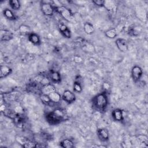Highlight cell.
<instances>
[{"label":"cell","instance_id":"2","mask_svg":"<svg viewBox=\"0 0 148 148\" xmlns=\"http://www.w3.org/2000/svg\"><path fill=\"white\" fill-rule=\"evenodd\" d=\"M66 114L64 110L61 108H56L45 115L46 121L51 125H57L65 121Z\"/></svg>","mask_w":148,"mask_h":148},{"label":"cell","instance_id":"12","mask_svg":"<svg viewBox=\"0 0 148 148\" xmlns=\"http://www.w3.org/2000/svg\"><path fill=\"white\" fill-rule=\"evenodd\" d=\"M49 77L54 83H60L62 79L60 73L57 71H50L49 73Z\"/></svg>","mask_w":148,"mask_h":148},{"label":"cell","instance_id":"7","mask_svg":"<svg viewBox=\"0 0 148 148\" xmlns=\"http://www.w3.org/2000/svg\"><path fill=\"white\" fill-rule=\"evenodd\" d=\"M61 98L64 101L68 104L72 103L76 101L75 94L69 90H65L61 95Z\"/></svg>","mask_w":148,"mask_h":148},{"label":"cell","instance_id":"27","mask_svg":"<svg viewBox=\"0 0 148 148\" xmlns=\"http://www.w3.org/2000/svg\"><path fill=\"white\" fill-rule=\"evenodd\" d=\"M73 91L77 93L82 92V91L83 90L82 86L80 83V82L77 80H75V81L74 82L73 85Z\"/></svg>","mask_w":148,"mask_h":148},{"label":"cell","instance_id":"20","mask_svg":"<svg viewBox=\"0 0 148 148\" xmlns=\"http://www.w3.org/2000/svg\"><path fill=\"white\" fill-rule=\"evenodd\" d=\"M106 10L110 13H113L116 12V5L113 3L112 1H105V3L103 6Z\"/></svg>","mask_w":148,"mask_h":148},{"label":"cell","instance_id":"18","mask_svg":"<svg viewBox=\"0 0 148 148\" xmlns=\"http://www.w3.org/2000/svg\"><path fill=\"white\" fill-rule=\"evenodd\" d=\"M84 32L87 35H92L94 33L95 28L92 24L90 22H86L83 25Z\"/></svg>","mask_w":148,"mask_h":148},{"label":"cell","instance_id":"5","mask_svg":"<svg viewBox=\"0 0 148 148\" xmlns=\"http://www.w3.org/2000/svg\"><path fill=\"white\" fill-rule=\"evenodd\" d=\"M42 84L38 81H33L28 83L25 89L27 92L40 95L41 94V87Z\"/></svg>","mask_w":148,"mask_h":148},{"label":"cell","instance_id":"3","mask_svg":"<svg viewBox=\"0 0 148 148\" xmlns=\"http://www.w3.org/2000/svg\"><path fill=\"white\" fill-rule=\"evenodd\" d=\"M55 12L58 13L65 21H72L74 18L72 10L64 6H55Z\"/></svg>","mask_w":148,"mask_h":148},{"label":"cell","instance_id":"23","mask_svg":"<svg viewBox=\"0 0 148 148\" xmlns=\"http://www.w3.org/2000/svg\"><path fill=\"white\" fill-rule=\"evenodd\" d=\"M105 35L108 38L114 39L117 35V29L116 28H112L105 32Z\"/></svg>","mask_w":148,"mask_h":148},{"label":"cell","instance_id":"14","mask_svg":"<svg viewBox=\"0 0 148 148\" xmlns=\"http://www.w3.org/2000/svg\"><path fill=\"white\" fill-rule=\"evenodd\" d=\"M112 116L116 121H122L124 120V111L120 109H115L112 112Z\"/></svg>","mask_w":148,"mask_h":148},{"label":"cell","instance_id":"22","mask_svg":"<svg viewBox=\"0 0 148 148\" xmlns=\"http://www.w3.org/2000/svg\"><path fill=\"white\" fill-rule=\"evenodd\" d=\"M60 146L63 148H72L74 147V143L71 139H64L60 143Z\"/></svg>","mask_w":148,"mask_h":148},{"label":"cell","instance_id":"8","mask_svg":"<svg viewBox=\"0 0 148 148\" xmlns=\"http://www.w3.org/2000/svg\"><path fill=\"white\" fill-rule=\"evenodd\" d=\"M14 37L13 34L10 31L6 29L0 30V40L2 42H8L11 40Z\"/></svg>","mask_w":148,"mask_h":148},{"label":"cell","instance_id":"9","mask_svg":"<svg viewBox=\"0 0 148 148\" xmlns=\"http://www.w3.org/2000/svg\"><path fill=\"white\" fill-rule=\"evenodd\" d=\"M115 44L117 49L121 52H126L128 50V46L127 40L123 38H117Z\"/></svg>","mask_w":148,"mask_h":148},{"label":"cell","instance_id":"15","mask_svg":"<svg viewBox=\"0 0 148 148\" xmlns=\"http://www.w3.org/2000/svg\"><path fill=\"white\" fill-rule=\"evenodd\" d=\"M56 91V87L54 86V84L50 83H47L46 84H45L42 85L41 87V94H46V95H49L51 92Z\"/></svg>","mask_w":148,"mask_h":148},{"label":"cell","instance_id":"19","mask_svg":"<svg viewBox=\"0 0 148 148\" xmlns=\"http://www.w3.org/2000/svg\"><path fill=\"white\" fill-rule=\"evenodd\" d=\"M3 15L9 20H15L16 19V16L13 12L9 8H6L3 10Z\"/></svg>","mask_w":148,"mask_h":148},{"label":"cell","instance_id":"26","mask_svg":"<svg viewBox=\"0 0 148 148\" xmlns=\"http://www.w3.org/2000/svg\"><path fill=\"white\" fill-rule=\"evenodd\" d=\"M9 5L13 10H18L21 8V3L18 0H10Z\"/></svg>","mask_w":148,"mask_h":148},{"label":"cell","instance_id":"10","mask_svg":"<svg viewBox=\"0 0 148 148\" xmlns=\"http://www.w3.org/2000/svg\"><path fill=\"white\" fill-rule=\"evenodd\" d=\"M58 29H59L60 33L62 34V35L64 37H65V38H67V39H69L71 38V36H72L71 31L66 24H65L62 23H60L58 24Z\"/></svg>","mask_w":148,"mask_h":148},{"label":"cell","instance_id":"1","mask_svg":"<svg viewBox=\"0 0 148 148\" xmlns=\"http://www.w3.org/2000/svg\"><path fill=\"white\" fill-rule=\"evenodd\" d=\"M108 97L106 91L99 92L95 95L91 99L92 108L101 113L106 110L108 105Z\"/></svg>","mask_w":148,"mask_h":148},{"label":"cell","instance_id":"13","mask_svg":"<svg viewBox=\"0 0 148 148\" xmlns=\"http://www.w3.org/2000/svg\"><path fill=\"white\" fill-rule=\"evenodd\" d=\"M28 40L34 45L39 46L41 43V39L38 34L35 32H31L28 35Z\"/></svg>","mask_w":148,"mask_h":148},{"label":"cell","instance_id":"28","mask_svg":"<svg viewBox=\"0 0 148 148\" xmlns=\"http://www.w3.org/2000/svg\"><path fill=\"white\" fill-rule=\"evenodd\" d=\"M37 142H34L32 141H31L29 140H28L23 146V147L25 148H36V147Z\"/></svg>","mask_w":148,"mask_h":148},{"label":"cell","instance_id":"25","mask_svg":"<svg viewBox=\"0 0 148 148\" xmlns=\"http://www.w3.org/2000/svg\"><path fill=\"white\" fill-rule=\"evenodd\" d=\"M138 27H136L135 25H132L129 27L128 29V34L129 35L131 36H137L139 35L140 31L138 29Z\"/></svg>","mask_w":148,"mask_h":148},{"label":"cell","instance_id":"4","mask_svg":"<svg viewBox=\"0 0 148 148\" xmlns=\"http://www.w3.org/2000/svg\"><path fill=\"white\" fill-rule=\"evenodd\" d=\"M40 9L46 16H51L55 12V6L50 1H42L40 3Z\"/></svg>","mask_w":148,"mask_h":148},{"label":"cell","instance_id":"16","mask_svg":"<svg viewBox=\"0 0 148 148\" xmlns=\"http://www.w3.org/2000/svg\"><path fill=\"white\" fill-rule=\"evenodd\" d=\"M13 72L12 69L5 65H1L0 66V78H5L10 75Z\"/></svg>","mask_w":148,"mask_h":148},{"label":"cell","instance_id":"32","mask_svg":"<svg viewBox=\"0 0 148 148\" xmlns=\"http://www.w3.org/2000/svg\"><path fill=\"white\" fill-rule=\"evenodd\" d=\"M103 88H104L106 90H108V89L110 88V84H109L108 83L105 82V83H103Z\"/></svg>","mask_w":148,"mask_h":148},{"label":"cell","instance_id":"17","mask_svg":"<svg viewBox=\"0 0 148 148\" xmlns=\"http://www.w3.org/2000/svg\"><path fill=\"white\" fill-rule=\"evenodd\" d=\"M48 95L54 104L58 103L62 99L61 95L57 91H54L51 92Z\"/></svg>","mask_w":148,"mask_h":148},{"label":"cell","instance_id":"31","mask_svg":"<svg viewBox=\"0 0 148 148\" xmlns=\"http://www.w3.org/2000/svg\"><path fill=\"white\" fill-rule=\"evenodd\" d=\"M74 61L76 62H80L81 61H82V58L80 57V56H75L74 57Z\"/></svg>","mask_w":148,"mask_h":148},{"label":"cell","instance_id":"6","mask_svg":"<svg viewBox=\"0 0 148 148\" xmlns=\"http://www.w3.org/2000/svg\"><path fill=\"white\" fill-rule=\"evenodd\" d=\"M131 74L133 81L135 83H137L140 80L143 76V70L140 66L134 65L131 69Z\"/></svg>","mask_w":148,"mask_h":148},{"label":"cell","instance_id":"21","mask_svg":"<svg viewBox=\"0 0 148 148\" xmlns=\"http://www.w3.org/2000/svg\"><path fill=\"white\" fill-rule=\"evenodd\" d=\"M39 98L40 101H42V102L45 104V105L47 106H53L54 104L52 102V101H51V99H50L48 95H46V94H40L39 95Z\"/></svg>","mask_w":148,"mask_h":148},{"label":"cell","instance_id":"11","mask_svg":"<svg viewBox=\"0 0 148 148\" xmlns=\"http://www.w3.org/2000/svg\"><path fill=\"white\" fill-rule=\"evenodd\" d=\"M97 135L102 142H107L109 139V133L106 128H101L98 129Z\"/></svg>","mask_w":148,"mask_h":148},{"label":"cell","instance_id":"30","mask_svg":"<svg viewBox=\"0 0 148 148\" xmlns=\"http://www.w3.org/2000/svg\"><path fill=\"white\" fill-rule=\"evenodd\" d=\"M138 140H139L142 143H143L145 144L147 143V137L146 135H140L138 136Z\"/></svg>","mask_w":148,"mask_h":148},{"label":"cell","instance_id":"24","mask_svg":"<svg viewBox=\"0 0 148 148\" xmlns=\"http://www.w3.org/2000/svg\"><path fill=\"white\" fill-rule=\"evenodd\" d=\"M19 32L24 35H27L31 32V28L29 25L26 24H21L18 27Z\"/></svg>","mask_w":148,"mask_h":148},{"label":"cell","instance_id":"29","mask_svg":"<svg viewBox=\"0 0 148 148\" xmlns=\"http://www.w3.org/2000/svg\"><path fill=\"white\" fill-rule=\"evenodd\" d=\"M92 3L98 7H103L105 3V1H104V0H94V1H92Z\"/></svg>","mask_w":148,"mask_h":148}]
</instances>
